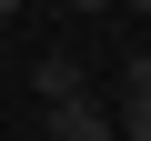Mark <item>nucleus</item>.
I'll use <instances>...</instances> for the list:
<instances>
[{
  "label": "nucleus",
  "mask_w": 151,
  "mask_h": 141,
  "mask_svg": "<svg viewBox=\"0 0 151 141\" xmlns=\"http://www.w3.org/2000/svg\"><path fill=\"white\" fill-rule=\"evenodd\" d=\"M50 141H121V121L81 91V101H50Z\"/></svg>",
  "instance_id": "obj_1"
},
{
  "label": "nucleus",
  "mask_w": 151,
  "mask_h": 141,
  "mask_svg": "<svg viewBox=\"0 0 151 141\" xmlns=\"http://www.w3.org/2000/svg\"><path fill=\"white\" fill-rule=\"evenodd\" d=\"M30 81H40V111H50V101H81V91H91V70L70 60V50H50V60H30Z\"/></svg>",
  "instance_id": "obj_2"
},
{
  "label": "nucleus",
  "mask_w": 151,
  "mask_h": 141,
  "mask_svg": "<svg viewBox=\"0 0 151 141\" xmlns=\"http://www.w3.org/2000/svg\"><path fill=\"white\" fill-rule=\"evenodd\" d=\"M111 121H121V141H151V91L121 81V111H111Z\"/></svg>",
  "instance_id": "obj_3"
},
{
  "label": "nucleus",
  "mask_w": 151,
  "mask_h": 141,
  "mask_svg": "<svg viewBox=\"0 0 151 141\" xmlns=\"http://www.w3.org/2000/svg\"><path fill=\"white\" fill-rule=\"evenodd\" d=\"M70 10H81V20H91V10H121V0H70Z\"/></svg>",
  "instance_id": "obj_4"
},
{
  "label": "nucleus",
  "mask_w": 151,
  "mask_h": 141,
  "mask_svg": "<svg viewBox=\"0 0 151 141\" xmlns=\"http://www.w3.org/2000/svg\"><path fill=\"white\" fill-rule=\"evenodd\" d=\"M121 10H151V0H121Z\"/></svg>",
  "instance_id": "obj_6"
},
{
  "label": "nucleus",
  "mask_w": 151,
  "mask_h": 141,
  "mask_svg": "<svg viewBox=\"0 0 151 141\" xmlns=\"http://www.w3.org/2000/svg\"><path fill=\"white\" fill-rule=\"evenodd\" d=\"M10 10H20V0H0V20H10Z\"/></svg>",
  "instance_id": "obj_5"
}]
</instances>
